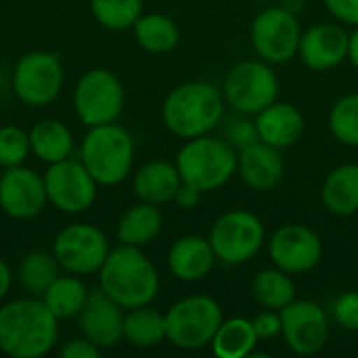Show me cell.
Masks as SVG:
<instances>
[{
	"instance_id": "obj_15",
	"label": "cell",
	"mask_w": 358,
	"mask_h": 358,
	"mask_svg": "<svg viewBox=\"0 0 358 358\" xmlns=\"http://www.w3.org/2000/svg\"><path fill=\"white\" fill-rule=\"evenodd\" d=\"M268 256L277 268L289 275H304L319 266L323 258V241L304 224H283L268 239Z\"/></svg>"
},
{
	"instance_id": "obj_29",
	"label": "cell",
	"mask_w": 358,
	"mask_h": 358,
	"mask_svg": "<svg viewBox=\"0 0 358 358\" xmlns=\"http://www.w3.org/2000/svg\"><path fill=\"white\" fill-rule=\"evenodd\" d=\"M124 340L134 348H153L166 340V315L147 306L130 308L124 315Z\"/></svg>"
},
{
	"instance_id": "obj_23",
	"label": "cell",
	"mask_w": 358,
	"mask_h": 358,
	"mask_svg": "<svg viewBox=\"0 0 358 358\" xmlns=\"http://www.w3.org/2000/svg\"><path fill=\"white\" fill-rule=\"evenodd\" d=\"M27 134H29L31 155L38 162L50 166V164H57V162L71 157L73 134L63 122H59L55 117L40 120L27 130Z\"/></svg>"
},
{
	"instance_id": "obj_28",
	"label": "cell",
	"mask_w": 358,
	"mask_h": 358,
	"mask_svg": "<svg viewBox=\"0 0 358 358\" xmlns=\"http://www.w3.org/2000/svg\"><path fill=\"white\" fill-rule=\"evenodd\" d=\"M258 342L252 319L233 317L220 323L210 348L218 358H248L256 352Z\"/></svg>"
},
{
	"instance_id": "obj_34",
	"label": "cell",
	"mask_w": 358,
	"mask_h": 358,
	"mask_svg": "<svg viewBox=\"0 0 358 358\" xmlns=\"http://www.w3.org/2000/svg\"><path fill=\"white\" fill-rule=\"evenodd\" d=\"M29 155H31L29 134L15 124L0 126V166H2V170L23 166Z\"/></svg>"
},
{
	"instance_id": "obj_4",
	"label": "cell",
	"mask_w": 358,
	"mask_h": 358,
	"mask_svg": "<svg viewBox=\"0 0 358 358\" xmlns=\"http://www.w3.org/2000/svg\"><path fill=\"white\" fill-rule=\"evenodd\" d=\"M134 155L132 134L117 122H111L86 130L78 159L101 187H117L132 174Z\"/></svg>"
},
{
	"instance_id": "obj_33",
	"label": "cell",
	"mask_w": 358,
	"mask_h": 358,
	"mask_svg": "<svg viewBox=\"0 0 358 358\" xmlns=\"http://www.w3.org/2000/svg\"><path fill=\"white\" fill-rule=\"evenodd\" d=\"M329 130L346 147H358V92L340 96L329 111Z\"/></svg>"
},
{
	"instance_id": "obj_1",
	"label": "cell",
	"mask_w": 358,
	"mask_h": 358,
	"mask_svg": "<svg viewBox=\"0 0 358 358\" xmlns=\"http://www.w3.org/2000/svg\"><path fill=\"white\" fill-rule=\"evenodd\" d=\"M59 344V319L42 298L27 296L0 304V352L10 358H42Z\"/></svg>"
},
{
	"instance_id": "obj_22",
	"label": "cell",
	"mask_w": 358,
	"mask_h": 358,
	"mask_svg": "<svg viewBox=\"0 0 358 358\" xmlns=\"http://www.w3.org/2000/svg\"><path fill=\"white\" fill-rule=\"evenodd\" d=\"M180 185L182 178L176 164L166 159L147 162L132 176V191L136 199L153 206H164L174 201V195Z\"/></svg>"
},
{
	"instance_id": "obj_13",
	"label": "cell",
	"mask_w": 358,
	"mask_h": 358,
	"mask_svg": "<svg viewBox=\"0 0 358 358\" xmlns=\"http://www.w3.org/2000/svg\"><path fill=\"white\" fill-rule=\"evenodd\" d=\"M302 29L296 13L285 6H271L260 10L250 27V42L256 55L271 63L281 65L298 55Z\"/></svg>"
},
{
	"instance_id": "obj_24",
	"label": "cell",
	"mask_w": 358,
	"mask_h": 358,
	"mask_svg": "<svg viewBox=\"0 0 358 358\" xmlns=\"http://www.w3.org/2000/svg\"><path fill=\"white\" fill-rule=\"evenodd\" d=\"M323 206L336 216H355L358 212V164L336 166L321 187Z\"/></svg>"
},
{
	"instance_id": "obj_20",
	"label": "cell",
	"mask_w": 358,
	"mask_h": 358,
	"mask_svg": "<svg viewBox=\"0 0 358 358\" xmlns=\"http://www.w3.org/2000/svg\"><path fill=\"white\" fill-rule=\"evenodd\" d=\"M166 260H168V271L174 279L185 283H195L212 273L216 264V254L208 237L185 235L170 245Z\"/></svg>"
},
{
	"instance_id": "obj_38",
	"label": "cell",
	"mask_w": 358,
	"mask_h": 358,
	"mask_svg": "<svg viewBox=\"0 0 358 358\" xmlns=\"http://www.w3.org/2000/svg\"><path fill=\"white\" fill-rule=\"evenodd\" d=\"M327 10L346 25H358V0H323Z\"/></svg>"
},
{
	"instance_id": "obj_39",
	"label": "cell",
	"mask_w": 358,
	"mask_h": 358,
	"mask_svg": "<svg viewBox=\"0 0 358 358\" xmlns=\"http://www.w3.org/2000/svg\"><path fill=\"white\" fill-rule=\"evenodd\" d=\"M101 355V348L94 346L90 340L82 338H73L69 340L63 348H61V357L63 358H96Z\"/></svg>"
},
{
	"instance_id": "obj_36",
	"label": "cell",
	"mask_w": 358,
	"mask_h": 358,
	"mask_svg": "<svg viewBox=\"0 0 358 358\" xmlns=\"http://www.w3.org/2000/svg\"><path fill=\"white\" fill-rule=\"evenodd\" d=\"M227 141L237 149V153L254 143H258V128L256 122L248 117H233L231 124L227 126Z\"/></svg>"
},
{
	"instance_id": "obj_43",
	"label": "cell",
	"mask_w": 358,
	"mask_h": 358,
	"mask_svg": "<svg viewBox=\"0 0 358 358\" xmlns=\"http://www.w3.org/2000/svg\"><path fill=\"white\" fill-rule=\"evenodd\" d=\"M0 82H2V69H0ZM4 90V84H0V92Z\"/></svg>"
},
{
	"instance_id": "obj_30",
	"label": "cell",
	"mask_w": 358,
	"mask_h": 358,
	"mask_svg": "<svg viewBox=\"0 0 358 358\" xmlns=\"http://www.w3.org/2000/svg\"><path fill=\"white\" fill-rule=\"evenodd\" d=\"M61 273L63 271H61L52 252L31 250L21 258L19 268H17V279H19V285L23 287V292L27 296L40 298Z\"/></svg>"
},
{
	"instance_id": "obj_32",
	"label": "cell",
	"mask_w": 358,
	"mask_h": 358,
	"mask_svg": "<svg viewBox=\"0 0 358 358\" xmlns=\"http://www.w3.org/2000/svg\"><path fill=\"white\" fill-rule=\"evenodd\" d=\"M94 21L111 31L132 29L143 15L145 0H88Z\"/></svg>"
},
{
	"instance_id": "obj_19",
	"label": "cell",
	"mask_w": 358,
	"mask_h": 358,
	"mask_svg": "<svg viewBox=\"0 0 358 358\" xmlns=\"http://www.w3.org/2000/svg\"><path fill=\"white\" fill-rule=\"evenodd\" d=\"M237 174L252 191L264 193L275 189L285 174V159L281 149L262 141L241 149L237 157Z\"/></svg>"
},
{
	"instance_id": "obj_8",
	"label": "cell",
	"mask_w": 358,
	"mask_h": 358,
	"mask_svg": "<svg viewBox=\"0 0 358 358\" xmlns=\"http://www.w3.org/2000/svg\"><path fill=\"white\" fill-rule=\"evenodd\" d=\"M222 96L241 115H258L279 96V78L271 63L248 59L229 69L222 82Z\"/></svg>"
},
{
	"instance_id": "obj_44",
	"label": "cell",
	"mask_w": 358,
	"mask_h": 358,
	"mask_svg": "<svg viewBox=\"0 0 358 358\" xmlns=\"http://www.w3.org/2000/svg\"><path fill=\"white\" fill-rule=\"evenodd\" d=\"M0 176H2V166H0Z\"/></svg>"
},
{
	"instance_id": "obj_31",
	"label": "cell",
	"mask_w": 358,
	"mask_h": 358,
	"mask_svg": "<svg viewBox=\"0 0 358 358\" xmlns=\"http://www.w3.org/2000/svg\"><path fill=\"white\" fill-rule=\"evenodd\" d=\"M252 298L271 310H281L296 300V283L289 273L273 266L260 271L252 281Z\"/></svg>"
},
{
	"instance_id": "obj_37",
	"label": "cell",
	"mask_w": 358,
	"mask_h": 358,
	"mask_svg": "<svg viewBox=\"0 0 358 358\" xmlns=\"http://www.w3.org/2000/svg\"><path fill=\"white\" fill-rule=\"evenodd\" d=\"M252 323H254L258 340H273V338L281 336V327L283 325H281V313L279 310L266 308V310L258 313L252 319Z\"/></svg>"
},
{
	"instance_id": "obj_6",
	"label": "cell",
	"mask_w": 358,
	"mask_h": 358,
	"mask_svg": "<svg viewBox=\"0 0 358 358\" xmlns=\"http://www.w3.org/2000/svg\"><path fill=\"white\" fill-rule=\"evenodd\" d=\"M222 321V308L214 298L187 296L166 313V340L180 350H201L212 344Z\"/></svg>"
},
{
	"instance_id": "obj_11",
	"label": "cell",
	"mask_w": 358,
	"mask_h": 358,
	"mask_svg": "<svg viewBox=\"0 0 358 358\" xmlns=\"http://www.w3.org/2000/svg\"><path fill=\"white\" fill-rule=\"evenodd\" d=\"M50 252L55 254L63 273L90 277L99 273L111 248L105 231L96 224L71 222L55 235Z\"/></svg>"
},
{
	"instance_id": "obj_9",
	"label": "cell",
	"mask_w": 358,
	"mask_h": 358,
	"mask_svg": "<svg viewBox=\"0 0 358 358\" xmlns=\"http://www.w3.org/2000/svg\"><path fill=\"white\" fill-rule=\"evenodd\" d=\"M216 260L237 266L258 256L266 241L262 220L250 210H229L220 214L208 235Z\"/></svg>"
},
{
	"instance_id": "obj_40",
	"label": "cell",
	"mask_w": 358,
	"mask_h": 358,
	"mask_svg": "<svg viewBox=\"0 0 358 358\" xmlns=\"http://www.w3.org/2000/svg\"><path fill=\"white\" fill-rule=\"evenodd\" d=\"M201 195H203V191H199L197 187H193V185H189V182H182V185L178 187V191H176V195H174V203H176L180 210H193V208L199 206Z\"/></svg>"
},
{
	"instance_id": "obj_5",
	"label": "cell",
	"mask_w": 358,
	"mask_h": 358,
	"mask_svg": "<svg viewBox=\"0 0 358 358\" xmlns=\"http://www.w3.org/2000/svg\"><path fill=\"white\" fill-rule=\"evenodd\" d=\"M237 149L218 136L189 138L176 153V168L182 182L197 187L203 193L224 187L237 174Z\"/></svg>"
},
{
	"instance_id": "obj_27",
	"label": "cell",
	"mask_w": 358,
	"mask_h": 358,
	"mask_svg": "<svg viewBox=\"0 0 358 358\" xmlns=\"http://www.w3.org/2000/svg\"><path fill=\"white\" fill-rule=\"evenodd\" d=\"M136 44L151 55H166L178 46L180 31L172 17L164 13H143L132 25Z\"/></svg>"
},
{
	"instance_id": "obj_2",
	"label": "cell",
	"mask_w": 358,
	"mask_h": 358,
	"mask_svg": "<svg viewBox=\"0 0 358 358\" xmlns=\"http://www.w3.org/2000/svg\"><path fill=\"white\" fill-rule=\"evenodd\" d=\"M99 289L124 310L151 304L159 294V273L143 248L120 243L99 268Z\"/></svg>"
},
{
	"instance_id": "obj_35",
	"label": "cell",
	"mask_w": 358,
	"mask_h": 358,
	"mask_svg": "<svg viewBox=\"0 0 358 358\" xmlns=\"http://www.w3.org/2000/svg\"><path fill=\"white\" fill-rule=\"evenodd\" d=\"M334 319L340 327L358 331V289L344 292L334 302Z\"/></svg>"
},
{
	"instance_id": "obj_7",
	"label": "cell",
	"mask_w": 358,
	"mask_h": 358,
	"mask_svg": "<svg viewBox=\"0 0 358 358\" xmlns=\"http://www.w3.org/2000/svg\"><path fill=\"white\" fill-rule=\"evenodd\" d=\"M71 105L86 128L111 124L117 122L124 111L126 90L111 69L94 67L78 78L71 92Z\"/></svg>"
},
{
	"instance_id": "obj_16",
	"label": "cell",
	"mask_w": 358,
	"mask_h": 358,
	"mask_svg": "<svg viewBox=\"0 0 358 358\" xmlns=\"http://www.w3.org/2000/svg\"><path fill=\"white\" fill-rule=\"evenodd\" d=\"M48 206L44 176L31 168L15 166L0 176V210L13 220H31Z\"/></svg>"
},
{
	"instance_id": "obj_18",
	"label": "cell",
	"mask_w": 358,
	"mask_h": 358,
	"mask_svg": "<svg viewBox=\"0 0 358 358\" xmlns=\"http://www.w3.org/2000/svg\"><path fill=\"white\" fill-rule=\"evenodd\" d=\"M348 36L338 23H317L302 31L298 57L308 69H334L348 59Z\"/></svg>"
},
{
	"instance_id": "obj_3",
	"label": "cell",
	"mask_w": 358,
	"mask_h": 358,
	"mask_svg": "<svg viewBox=\"0 0 358 358\" xmlns=\"http://www.w3.org/2000/svg\"><path fill=\"white\" fill-rule=\"evenodd\" d=\"M224 115V96L210 82H185L168 92L162 105L164 126L178 138L210 134Z\"/></svg>"
},
{
	"instance_id": "obj_21",
	"label": "cell",
	"mask_w": 358,
	"mask_h": 358,
	"mask_svg": "<svg viewBox=\"0 0 358 358\" xmlns=\"http://www.w3.org/2000/svg\"><path fill=\"white\" fill-rule=\"evenodd\" d=\"M256 128L262 143H268L283 151L287 147H294L302 138L306 124L302 111L296 105L275 101L256 115Z\"/></svg>"
},
{
	"instance_id": "obj_26",
	"label": "cell",
	"mask_w": 358,
	"mask_h": 358,
	"mask_svg": "<svg viewBox=\"0 0 358 358\" xmlns=\"http://www.w3.org/2000/svg\"><path fill=\"white\" fill-rule=\"evenodd\" d=\"M88 296L90 292L84 283V277L61 273L40 298L59 321H67V319H78Z\"/></svg>"
},
{
	"instance_id": "obj_41",
	"label": "cell",
	"mask_w": 358,
	"mask_h": 358,
	"mask_svg": "<svg viewBox=\"0 0 358 358\" xmlns=\"http://www.w3.org/2000/svg\"><path fill=\"white\" fill-rule=\"evenodd\" d=\"M10 287H13V271L8 266V262L0 256V304L6 300Z\"/></svg>"
},
{
	"instance_id": "obj_12",
	"label": "cell",
	"mask_w": 358,
	"mask_h": 358,
	"mask_svg": "<svg viewBox=\"0 0 358 358\" xmlns=\"http://www.w3.org/2000/svg\"><path fill=\"white\" fill-rule=\"evenodd\" d=\"M42 176L48 206H52L57 212L78 216L94 206L101 185L78 157H67L46 166Z\"/></svg>"
},
{
	"instance_id": "obj_25",
	"label": "cell",
	"mask_w": 358,
	"mask_h": 358,
	"mask_svg": "<svg viewBox=\"0 0 358 358\" xmlns=\"http://www.w3.org/2000/svg\"><path fill=\"white\" fill-rule=\"evenodd\" d=\"M162 227H164V214L159 206L138 201L122 214L115 233L120 243L145 248L162 233Z\"/></svg>"
},
{
	"instance_id": "obj_17",
	"label": "cell",
	"mask_w": 358,
	"mask_h": 358,
	"mask_svg": "<svg viewBox=\"0 0 358 358\" xmlns=\"http://www.w3.org/2000/svg\"><path fill=\"white\" fill-rule=\"evenodd\" d=\"M124 315L126 310L96 287L78 315V325L86 340L101 350H107L124 340Z\"/></svg>"
},
{
	"instance_id": "obj_42",
	"label": "cell",
	"mask_w": 358,
	"mask_h": 358,
	"mask_svg": "<svg viewBox=\"0 0 358 358\" xmlns=\"http://www.w3.org/2000/svg\"><path fill=\"white\" fill-rule=\"evenodd\" d=\"M348 61L352 63V67L358 69V25L355 31L348 36Z\"/></svg>"
},
{
	"instance_id": "obj_14",
	"label": "cell",
	"mask_w": 358,
	"mask_h": 358,
	"mask_svg": "<svg viewBox=\"0 0 358 358\" xmlns=\"http://www.w3.org/2000/svg\"><path fill=\"white\" fill-rule=\"evenodd\" d=\"M281 313V338L285 346L300 357L321 352L329 340V321L325 310L313 300H294Z\"/></svg>"
},
{
	"instance_id": "obj_10",
	"label": "cell",
	"mask_w": 358,
	"mask_h": 358,
	"mask_svg": "<svg viewBox=\"0 0 358 358\" xmlns=\"http://www.w3.org/2000/svg\"><path fill=\"white\" fill-rule=\"evenodd\" d=\"M65 69L50 50H31L19 57L10 73L15 96L27 107H48L63 90Z\"/></svg>"
}]
</instances>
